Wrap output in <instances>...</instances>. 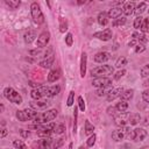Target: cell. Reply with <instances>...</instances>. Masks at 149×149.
Listing matches in <instances>:
<instances>
[{
  "label": "cell",
  "mask_w": 149,
  "mask_h": 149,
  "mask_svg": "<svg viewBox=\"0 0 149 149\" xmlns=\"http://www.w3.org/2000/svg\"><path fill=\"white\" fill-rule=\"evenodd\" d=\"M78 106H79V109L81 112L85 111V101H84L83 97H78Z\"/></svg>",
  "instance_id": "46"
},
{
  "label": "cell",
  "mask_w": 149,
  "mask_h": 149,
  "mask_svg": "<svg viewBox=\"0 0 149 149\" xmlns=\"http://www.w3.org/2000/svg\"><path fill=\"white\" fill-rule=\"evenodd\" d=\"M52 141L54 140L51 137H42L41 140H38L37 142L33 144V148L34 149H50Z\"/></svg>",
  "instance_id": "9"
},
{
  "label": "cell",
  "mask_w": 149,
  "mask_h": 149,
  "mask_svg": "<svg viewBox=\"0 0 149 149\" xmlns=\"http://www.w3.org/2000/svg\"><path fill=\"white\" fill-rule=\"evenodd\" d=\"M140 76H141L142 78H146V77L149 76V64H146V65H143V66L141 68V70H140Z\"/></svg>",
  "instance_id": "37"
},
{
  "label": "cell",
  "mask_w": 149,
  "mask_h": 149,
  "mask_svg": "<svg viewBox=\"0 0 149 149\" xmlns=\"http://www.w3.org/2000/svg\"><path fill=\"white\" fill-rule=\"evenodd\" d=\"M58 112L57 109H48L47 112H42L40 114H37V116L33 120L35 125H43V123H48L51 122L54 119H56Z\"/></svg>",
  "instance_id": "1"
},
{
  "label": "cell",
  "mask_w": 149,
  "mask_h": 149,
  "mask_svg": "<svg viewBox=\"0 0 149 149\" xmlns=\"http://www.w3.org/2000/svg\"><path fill=\"white\" fill-rule=\"evenodd\" d=\"M92 85L97 88H107L112 85V79L108 77H98L92 80Z\"/></svg>",
  "instance_id": "7"
},
{
  "label": "cell",
  "mask_w": 149,
  "mask_h": 149,
  "mask_svg": "<svg viewBox=\"0 0 149 149\" xmlns=\"http://www.w3.org/2000/svg\"><path fill=\"white\" fill-rule=\"evenodd\" d=\"M93 132H94V126L88 120H86L85 121V134L86 135H92V134H94Z\"/></svg>",
  "instance_id": "31"
},
{
  "label": "cell",
  "mask_w": 149,
  "mask_h": 149,
  "mask_svg": "<svg viewBox=\"0 0 149 149\" xmlns=\"http://www.w3.org/2000/svg\"><path fill=\"white\" fill-rule=\"evenodd\" d=\"M144 50H146V47H144V44L137 43V45L135 47V52H136V54H141V52H143Z\"/></svg>",
  "instance_id": "47"
},
{
  "label": "cell",
  "mask_w": 149,
  "mask_h": 149,
  "mask_svg": "<svg viewBox=\"0 0 149 149\" xmlns=\"http://www.w3.org/2000/svg\"><path fill=\"white\" fill-rule=\"evenodd\" d=\"M64 144V139H56V140H54L52 141V143H51V146H50V149H59Z\"/></svg>",
  "instance_id": "30"
},
{
  "label": "cell",
  "mask_w": 149,
  "mask_h": 149,
  "mask_svg": "<svg viewBox=\"0 0 149 149\" xmlns=\"http://www.w3.org/2000/svg\"><path fill=\"white\" fill-rule=\"evenodd\" d=\"M129 113L127 112H119L114 115V123L119 127H125L129 121Z\"/></svg>",
  "instance_id": "8"
},
{
  "label": "cell",
  "mask_w": 149,
  "mask_h": 149,
  "mask_svg": "<svg viewBox=\"0 0 149 149\" xmlns=\"http://www.w3.org/2000/svg\"><path fill=\"white\" fill-rule=\"evenodd\" d=\"M95 140H97V136H95V134H92V135H90V137L87 139V141H86V144H87V147H93L94 146V143H95Z\"/></svg>",
  "instance_id": "42"
},
{
  "label": "cell",
  "mask_w": 149,
  "mask_h": 149,
  "mask_svg": "<svg viewBox=\"0 0 149 149\" xmlns=\"http://www.w3.org/2000/svg\"><path fill=\"white\" fill-rule=\"evenodd\" d=\"M107 94H108V92H106L105 88H98V91H97V95H99V97H101V95H107Z\"/></svg>",
  "instance_id": "51"
},
{
  "label": "cell",
  "mask_w": 149,
  "mask_h": 149,
  "mask_svg": "<svg viewBox=\"0 0 149 149\" xmlns=\"http://www.w3.org/2000/svg\"><path fill=\"white\" fill-rule=\"evenodd\" d=\"M126 22H127V19H126V16H121V17H119V19H116V20H114V21H113V23H112V26H113V27L123 26Z\"/></svg>",
  "instance_id": "35"
},
{
  "label": "cell",
  "mask_w": 149,
  "mask_h": 149,
  "mask_svg": "<svg viewBox=\"0 0 149 149\" xmlns=\"http://www.w3.org/2000/svg\"><path fill=\"white\" fill-rule=\"evenodd\" d=\"M123 92V88L122 87H116V88H112L108 94L106 95V99L107 101H113L114 99H116L118 97H121V93Z\"/></svg>",
  "instance_id": "14"
},
{
  "label": "cell",
  "mask_w": 149,
  "mask_h": 149,
  "mask_svg": "<svg viewBox=\"0 0 149 149\" xmlns=\"http://www.w3.org/2000/svg\"><path fill=\"white\" fill-rule=\"evenodd\" d=\"M143 86H146V87H148V86H149V79H147V80H144V81H143Z\"/></svg>",
  "instance_id": "56"
},
{
  "label": "cell",
  "mask_w": 149,
  "mask_h": 149,
  "mask_svg": "<svg viewBox=\"0 0 149 149\" xmlns=\"http://www.w3.org/2000/svg\"><path fill=\"white\" fill-rule=\"evenodd\" d=\"M74 100V91H71L70 94H69V98H68V101H66V105L68 106H72L73 105V101Z\"/></svg>",
  "instance_id": "45"
},
{
  "label": "cell",
  "mask_w": 149,
  "mask_h": 149,
  "mask_svg": "<svg viewBox=\"0 0 149 149\" xmlns=\"http://www.w3.org/2000/svg\"><path fill=\"white\" fill-rule=\"evenodd\" d=\"M49 90H50V86H37L30 91V95L34 100H38V99L49 97Z\"/></svg>",
  "instance_id": "6"
},
{
  "label": "cell",
  "mask_w": 149,
  "mask_h": 149,
  "mask_svg": "<svg viewBox=\"0 0 149 149\" xmlns=\"http://www.w3.org/2000/svg\"><path fill=\"white\" fill-rule=\"evenodd\" d=\"M148 13H149V9H148Z\"/></svg>",
  "instance_id": "60"
},
{
  "label": "cell",
  "mask_w": 149,
  "mask_h": 149,
  "mask_svg": "<svg viewBox=\"0 0 149 149\" xmlns=\"http://www.w3.org/2000/svg\"><path fill=\"white\" fill-rule=\"evenodd\" d=\"M115 107H116L118 112H126V111L128 109V102L125 101V100H120V101L115 105Z\"/></svg>",
  "instance_id": "29"
},
{
  "label": "cell",
  "mask_w": 149,
  "mask_h": 149,
  "mask_svg": "<svg viewBox=\"0 0 149 149\" xmlns=\"http://www.w3.org/2000/svg\"><path fill=\"white\" fill-rule=\"evenodd\" d=\"M148 133L144 128H136L134 129V141L139 142V141H143L147 137Z\"/></svg>",
  "instance_id": "17"
},
{
  "label": "cell",
  "mask_w": 149,
  "mask_h": 149,
  "mask_svg": "<svg viewBox=\"0 0 149 149\" xmlns=\"http://www.w3.org/2000/svg\"><path fill=\"white\" fill-rule=\"evenodd\" d=\"M108 15H107V13L106 12H100L99 14H98V23L100 24V26H107V23H108Z\"/></svg>",
  "instance_id": "21"
},
{
  "label": "cell",
  "mask_w": 149,
  "mask_h": 149,
  "mask_svg": "<svg viewBox=\"0 0 149 149\" xmlns=\"http://www.w3.org/2000/svg\"><path fill=\"white\" fill-rule=\"evenodd\" d=\"M49 41H50V34L48 31H43L38 35L37 40H36V45H37V48H44V47H47Z\"/></svg>",
  "instance_id": "11"
},
{
  "label": "cell",
  "mask_w": 149,
  "mask_h": 149,
  "mask_svg": "<svg viewBox=\"0 0 149 149\" xmlns=\"http://www.w3.org/2000/svg\"><path fill=\"white\" fill-rule=\"evenodd\" d=\"M37 112L33 108H24V109H21V111H17L16 112V119L19 121H29V120H34L36 116H37Z\"/></svg>",
  "instance_id": "3"
},
{
  "label": "cell",
  "mask_w": 149,
  "mask_h": 149,
  "mask_svg": "<svg viewBox=\"0 0 149 149\" xmlns=\"http://www.w3.org/2000/svg\"><path fill=\"white\" fill-rule=\"evenodd\" d=\"M142 99H143L147 104H149V88H147V90H144V91L142 92Z\"/></svg>",
  "instance_id": "48"
},
{
  "label": "cell",
  "mask_w": 149,
  "mask_h": 149,
  "mask_svg": "<svg viewBox=\"0 0 149 149\" xmlns=\"http://www.w3.org/2000/svg\"><path fill=\"white\" fill-rule=\"evenodd\" d=\"M50 105V102L45 99H38V100H33L30 101V107L35 111L37 109H45L48 106Z\"/></svg>",
  "instance_id": "13"
},
{
  "label": "cell",
  "mask_w": 149,
  "mask_h": 149,
  "mask_svg": "<svg viewBox=\"0 0 149 149\" xmlns=\"http://www.w3.org/2000/svg\"><path fill=\"white\" fill-rule=\"evenodd\" d=\"M147 9V2H140L136 7H135V10L134 13L137 15V16H141V14Z\"/></svg>",
  "instance_id": "27"
},
{
  "label": "cell",
  "mask_w": 149,
  "mask_h": 149,
  "mask_svg": "<svg viewBox=\"0 0 149 149\" xmlns=\"http://www.w3.org/2000/svg\"><path fill=\"white\" fill-rule=\"evenodd\" d=\"M125 136H126V135H125V133H123V129H115V130H113V133H112V139H113L115 142H119V141L123 140Z\"/></svg>",
  "instance_id": "22"
},
{
  "label": "cell",
  "mask_w": 149,
  "mask_h": 149,
  "mask_svg": "<svg viewBox=\"0 0 149 149\" xmlns=\"http://www.w3.org/2000/svg\"><path fill=\"white\" fill-rule=\"evenodd\" d=\"M36 37H38V36L36 35V33H35L34 30H28V31L24 34L23 40H24V42H26L27 44H30L31 42H34V41H35V38H36Z\"/></svg>",
  "instance_id": "20"
},
{
  "label": "cell",
  "mask_w": 149,
  "mask_h": 149,
  "mask_svg": "<svg viewBox=\"0 0 149 149\" xmlns=\"http://www.w3.org/2000/svg\"><path fill=\"white\" fill-rule=\"evenodd\" d=\"M68 30V21L64 17L59 19V31L61 33H65Z\"/></svg>",
  "instance_id": "32"
},
{
  "label": "cell",
  "mask_w": 149,
  "mask_h": 149,
  "mask_svg": "<svg viewBox=\"0 0 149 149\" xmlns=\"http://www.w3.org/2000/svg\"><path fill=\"white\" fill-rule=\"evenodd\" d=\"M114 73V69L112 65L108 64H104V65H99L97 68H93L91 70V74L92 77H107Z\"/></svg>",
  "instance_id": "2"
},
{
  "label": "cell",
  "mask_w": 149,
  "mask_h": 149,
  "mask_svg": "<svg viewBox=\"0 0 149 149\" xmlns=\"http://www.w3.org/2000/svg\"><path fill=\"white\" fill-rule=\"evenodd\" d=\"M140 149H149V146H144V147H142V148H140Z\"/></svg>",
  "instance_id": "58"
},
{
  "label": "cell",
  "mask_w": 149,
  "mask_h": 149,
  "mask_svg": "<svg viewBox=\"0 0 149 149\" xmlns=\"http://www.w3.org/2000/svg\"><path fill=\"white\" fill-rule=\"evenodd\" d=\"M52 63H54V56H50V57L44 58L43 61H41L38 65H40L41 68H43V69H49V68H51Z\"/></svg>",
  "instance_id": "24"
},
{
  "label": "cell",
  "mask_w": 149,
  "mask_h": 149,
  "mask_svg": "<svg viewBox=\"0 0 149 149\" xmlns=\"http://www.w3.org/2000/svg\"><path fill=\"white\" fill-rule=\"evenodd\" d=\"M115 112H118V109H116L115 106H109V107L107 108V113H108L109 115H115V114H116Z\"/></svg>",
  "instance_id": "50"
},
{
  "label": "cell",
  "mask_w": 149,
  "mask_h": 149,
  "mask_svg": "<svg viewBox=\"0 0 149 149\" xmlns=\"http://www.w3.org/2000/svg\"><path fill=\"white\" fill-rule=\"evenodd\" d=\"M126 73H127V71H126L125 69H121V70H119V71L114 74V79H115V80H119V79H120V78H122Z\"/></svg>",
  "instance_id": "44"
},
{
  "label": "cell",
  "mask_w": 149,
  "mask_h": 149,
  "mask_svg": "<svg viewBox=\"0 0 149 149\" xmlns=\"http://www.w3.org/2000/svg\"><path fill=\"white\" fill-rule=\"evenodd\" d=\"M65 43L68 47H71L72 43H73V37H72V34L71 33H68L66 36H65Z\"/></svg>",
  "instance_id": "43"
},
{
  "label": "cell",
  "mask_w": 149,
  "mask_h": 149,
  "mask_svg": "<svg viewBox=\"0 0 149 149\" xmlns=\"http://www.w3.org/2000/svg\"><path fill=\"white\" fill-rule=\"evenodd\" d=\"M43 48H36V49H31L30 51H29V54H30V56H37V57H45V58H48V57H50V56H52L51 55V52H52V49L51 48H49L48 50H42Z\"/></svg>",
  "instance_id": "12"
},
{
  "label": "cell",
  "mask_w": 149,
  "mask_h": 149,
  "mask_svg": "<svg viewBox=\"0 0 149 149\" xmlns=\"http://www.w3.org/2000/svg\"><path fill=\"white\" fill-rule=\"evenodd\" d=\"M126 64H127V58H126V57H123V56L119 57V58L116 59V62H115V66H116V68H119V69L123 68Z\"/></svg>",
  "instance_id": "34"
},
{
  "label": "cell",
  "mask_w": 149,
  "mask_h": 149,
  "mask_svg": "<svg viewBox=\"0 0 149 149\" xmlns=\"http://www.w3.org/2000/svg\"><path fill=\"white\" fill-rule=\"evenodd\" d=\"M30 13H31V16L34 19V21L37 23V24H42L44 23V15L41 10V7L37 2H31L30 5Z\"/></svg>",
  "instance_id": "5"
},
{
  "label": "cell",
  "mask_w": 149,
  "mask_h": 149,
  "mask_svg": "<svg viewBox=\"0 0 149 149\" xmlns=\"http://www.w3.org/2000/svg\"><path fill=\"white\" fill-rule=\"evenodd\" d=\"M140 121H141V115H140L139 113H132V114L129 115V121H128V123H129L130 126H135V125H137Z\"/></svg>",
  "instance_id": "25"
},
{
  "label": "cell",
  "mask_w": 149,
  "mask_h": 149,
  "mask_svg": "<svg viewBox=\"0 0 149 149\" xmlns=\"http://www.w3.org/2000/svg\"><path fill=\"white\" fill-rule=\"evenodd\" d=\"M112 36H113V33H112V29H109V28H106L101 31H97L93 34V37L101 40V41H108L112 38Z\"/></svg>",
  "instance_id": "10"
},
{
  "label": "cell",
  "mask_w": 149,
  "mask_h": 149,
  "mask_svg": "<svg viewBox=\"0 0 149 149\" xmlns=\"http://www.w3.org/2000/svg\"><path fill=\"white\" fill-rule=\"evenodd\" d=\"M109 58H111L109 52H107V51H100V52H98V54L94 55V58L93 59L97 63H106Z\"/></svg>",
  "instance_id": "15"
},
{
  "label": "cell",
  "mask_w": 149,
  "mask_h": 149,
  "mask_svg": "<svg viewBox=\"0 0 149 149\" xmlns=\"http://www.w3.org/2000/svg\"><path fill=\"white\" fill-rule=\"evenodd\" d=\"M137 41H139L141 44H146V43L148 42V40H147V37H146V35H144V34H140V35H139V38H137Z\"/></svg>",
  "instance_id": "49"
},
{
  "label": "cell",
  "mask_w": 149,
  "mask_h": 149,
  "mask_svg": "<svg viewBox=\"0 0 149 149\" xmlns=\"http://www.w3.org/2000/svg\"><path fill=\"white\" fill-rule=\"evenodd\" d=\"M140 29L142 33H149V19H143V23Z\"/></svg>",
  "instance_id": "40"
},
{
  "label": "cell",
  "mask_w": 149,
  "mask_h": 149,
  "mask_svg": "<svg viewBox=\"0 0 149 149\" xmlns=\"http://www.w3.org/2000/svg\"><path fill=\"white\" fill-rule=\"evenodd\" d=\"M134 95V90L129 88V90H123V92L121 93V100H125V101H128L133 98Z\"/></svg>",
  "instance_id": "26"
},
{
  "label": "cell",
  "mask_w": 149,
  "mask_h": 149,
  "mask_svg": "<svg viewBox=\"0 0 149 149\" xmlns=\"http://www.w3.org/2000/svg\"><path fill=\"white\" fill-rule=\"evenodd\" d=\"M3 95L7 100H9L10 102L13 104H16V105H20L22 104V97L20 95L19 92H16L13 87H6L3 90Z\"/></svg>",
  "instance_id": "4"
},
{
  "label": "cell",
  "mask_w": 149,
  "mask_h": 149,
  "mask_svg": "<svg viewBox=\"0 0 149 149\" xmlns=\"http://www.w3.org/2000/svg\"><path fill=\"white\" fill-rule=\"evenodd\" d=\"M142 23H143V17L142 16H136L135 20H134V28L135 29H140Z\"/></svg>",
  "instance_id": "39"
},
{
  "label": "cell",
  "mask_w": 149,
  "mask_h": 149,
  "mask_svg": "<svg viewBox=\"0 0 149 149\" xmlns=\"http://www.w3.org/2000/svg\"><path fill=\"white\" fill-rule=\"evenodd\" d=\"M135 10V2L133 1H128V2H125L123 3V7H122V14H125L126 16H129L134 13Z\"/></svg>",
  "instance_id": "16"
},
{
  "label": "cell",
  "mask_w": 149,
  "mask_h": 149,
  "mask_svg": "<svg viewBox=\"0 0 149 149\" xmlns=\"http://www.w3.org/2000/svg\"><path fill=\"white\" fill-rule=\"evenodd\" d=\"M5 3L10 8V9H16L21 5L20 0H5Z\"/></svg>",
  "instance_id": "28"
},
{
  "label": "cell",
  "mask_w": 149,
  "mask_h": 149,
  "mask_svg": "<svg viewBox=\"0 0 149 149\" xmlns=\"http://www.w3.org/2000/svg\"><path fill=\"white\" fill-rule=\"evenodd\" d=\"M86 64H87V55L86 52H81L80 57V77L84 78L86 74Z\"/></svg>",
  "instance_id": "19"
},
{
  "label": "cell",
  "mask_w": 149,
  "mask_h": 149,
  "mask_svg": "<svg viewBox=\"0 0 149 149\" xmlns=\"http://www.w3.org/2000/svg\"><path fill=\"white\" fill-rule=\"evenodd\" d=\"M64 132H65V126L63 123H58L54 128V133L55 134H63Z\"/></svg>",
  "instance_id": "38"
},
{
  "label": "cell",
  "mask_w": 149,
  "mask_h": 149,
  "mask_svg": "<svg viewBox=\"0 0 149 149\" xmlns=\"http://www.w3.org/2000/svg\"><path fill=\"white\" fill-rule=\"evenodd\" d=\"M52 130H37V136L40 137H50V135L52 134Z\"/></svg>",
  "instance_id": "41"
},
{
  "label": "cell",
  "mask_w": 149,
  "mask_h": 149,
  "mask_svg": "<svg viewBox=\"0 0 149 149\" xmlns=\"http://www.w3.org/2000/svg\"><path fill=\"white\" fill-rule=\"evenodd\" d=\"M59 77H61V74H59V71L58 70H51L50 72H49V74H48V81L49 83H55L56 80H58L59 79Z\"/></svg>",
  "instance_id": "23"
},
{
  "label": "cell",
  "mask_w": 149,
  "mask_h": 149,
  "mask_svg": "<svg viewBox=\"0 0 149 149\" xmlns=\"http://www.w3.org/2000/svg\"><path fill=\"white\" fill-rule=\"evenodd\" d=\"M61 91V87L58 85H54V86H50V90H49V97H55Z\"/></svg>",
  "instance_id": "36"
},
{
  "label": "cell",
  "mask_w": 149,
  "mask_h": 149,
  "mask_svg": "<svg viewBox=\"0 0 149 149\" xmlns=\"http://www.w3.org/2000/svg\"><path fill=\"white\" fill-rule=\"evenodd\" d=\"M13 147L16 148V149H27V144L21 140H14L13 141Z\"/></svg>",
  "instance_id": "33"
},
{
  "label": "cell",
  "mask_w": 149,
  "mask_h": 149,
  "mask_svg": "<svg viewBox=\"0 0 149 149\" xmlns=\"http://www.w3.org/2000/svg\"><path fill=\"white\" fill-rule=\"evenodd\" d=\"M120 149H132V147L129 144H123V146H121Z\"/></svg>",
  "instance_id": "55"
},
{
  "label": "cell",
  "mask_w": 149,
  "mask_h": 149,
  "mask_svg": "<svg viewBox=\"0 0 149 149\" xmlns=\"http://www.w3.org/2000/svg\"><path fill=\"white\" fill-rule=\"evenodd\" d=\"M20 134H21L22 137H28L30 135V133L28 130H24V129H20Z\"/></svg>",
  "instance_id": "52"
},
{
  "label": "cell",
  "mask_w": 149,
  "mask_h": 149,
  "mask_svg": "<svg viewBox=\"0 0 149 149\" xmlns=\"http://www.w3.org/2000/svg\"><path fill=\"white\" fill-rule=\"evenodd\" d=\"M0 109H1V112H2V111H3V109H5V106H3V105H2V104H1V105H0Z\"/></svg>",
  "instance_id": "57"
},
{
  "label": "cell",
  "mask_w": 149,
  "mask_h": 149,
  "mask_svg": "<svg viewBox=\"0 0 149 149\" xmlns=\"http://www.w3.org/2000/svg\"><path fill=\"white\" fill-rule=\"evenodd\" d=\"M78 149H86V147H84V146H80V147H78Z\"/></svg>",
  "instance_id": "59"
},
{
  "label": "cell",
  "mask_w": 149,
  "mask_h": 149,
  "mask_svg": "<svg viewBox=\"0 0 149 149\" xmlns=\"http://www.w3.org/2000/svg\"><path fill=\"white\" fill-rule=\"evenodd\" d=\"M7 134H8V130H7L5 127H2V129H1V134H0V137H1V139H3Z\"/></svg>",
  "instance_id": "53"
},
{
  "label": "cell",
  "mask_w": 149,
  "mask_h": 149,
  "mask_svg": "<svg viewBox=\"0 0 149 149\" xmlns=\"http://www.w3.org/2000/svg\"><path fill=\"white\" fill-rule=\"evenodd\" d=\"M121 14H122V8H121V7H116V6L112 7V8L107 12L108 17H109V19H114V20L121 17Z\"/></svg>",
  "instance_id": "18"
},
{
  "label": "cell",
  "mask_w": 149,
  "mask_h": 149,
  "mask_svg": "<svg viewBox=\"0 0 149 149\" xmlns=\"http://www.w3.org/2000/svg\"><path fill=\"white\" fill-rule=\"evenodd\" d=\"M137 42H139L137 40H133V38H132V41L128 43V47H134V48H135V47L137 45Z\"/></svg>",
  "instance_id": "54"
}]
</instances>
